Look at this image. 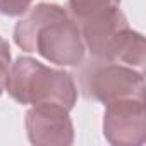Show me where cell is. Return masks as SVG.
I'll return each mask as SVG.
<instances>
[{
  "label": "cell",
  "instance_id": "6da1fadb",
  "mask_svg": "<svg viewBox=\"0 0 146 146\" xmlns=\"http://www.w3.org/2000/svg\"><path fill=\"white\" fill-rule=\"evenodd\" d=\"M14 41L24 52H36L45 60L78 67L86 55V46L78 23L57 4L41 2L14 28Z\"/></svg>",
  "mask_w": 146,
  "mask_h": 146
},
{
  "label": "cell",
  "instance_id": "7a4b0ae2",
  "mask_svg": "<svg viewBox=\"0 0 146 146\" xmlns=\"http://www.w3.org/2000/svg\"><path fill=\"white\" fill-rule=\"evenodd\" d=\"M5 90L21 105L58 103L72 110L78 100V88L67 70L52 69L31 57H19L7 78Z\"/></svg>",
  "mask_w": 146,
  "mask_h": 146
},
{
  "label": "cell",
  "instance_id": "3957f363",
  "mask_svg": "<svg viewBox=\"0 0 146 146\" xmlns=\"http://www.w3.org/2000/svg\"><path fill=\"white\" fill-rule=\"evenodd\" d=\"M78 26L90 57L143 70L146 62L144 36L129 28L120 9Z\"/></svg>",
  "mask_w": 146,
  "mask_h": 146
},
{
  "label": "cell",
  "instance_id": "277c9868",
  "mask_svg": "<svg viewBox=\"0 0 146 146\" xmlns=\"http://www.w3.org/2000/svg\"><path fill=\"white\" fill-rule=\"evenodd\" d=\"M79 88L88 100L112 103L122 98L144 100V74L134 67L90 57L78 65Z\"/></svg>",
  "mask_w": 146,
  "mask_h": 146
},
{
  "label": "cell",
  "instance_id": "5b68a950",
  "mask_svg": "<svg viewBox=\"0 0 146 146\" xmlns=\"http://www.w3.org/2000/svg\"><path fill=\"white\" fill-rule=\"evenodd\" d=\"M103 136L113 146H139L146 141V110L141 98H122L107 103Z\"/></svg>",
  "mask_w": 146,
  "mask_h": 146
},
{
  "label": "cell",
  "instance_id": "8992f818",
  "mask_svg": "<svg viewBox=\"0 0 146 146\" xmlns=\"http://www.w3.org/2000/svg\"><path fill=\"white\" fill-rule=\"evenodd\" d=\"M26 132L36 146H69L74 143V125L69 110L58 103H38L26 113Z\"/></svg>",
  "mask_w": 146,
  "mask_h": 146
},
{
  "label": "cell",
  "instance_id": "52a82bcc",
  "mask_svg": "<svg viewBox=\"0 0 146 146\" xmlns=\"http://www.w3.org/2000/svg\"><path fill=\"white\" fill-rule=\"evenodd\" d=\"M120 7V0H69V16L78 24L108 16Z\"/></svg>",
  "mask_w": 146,
  "mask_h": 146
},
{
  "label": "cell",
  "instance_id": "ba28073f",
  "mask_svg": "<svg viewBox=\"0 0 146 146\" xmlns=\"http://www.w3.org/2000/svg\"><path fill=\"white\" fill-rule=\"evenodd\" d=\"M9 72H11V46L7 40L0 36V95L5 91Z\"/></svg>",
  "mask_w": 146,
  "mask_h": 146
},
{
  "label": "cell",
  "instance_id": "9c48e42d",
  "mask_svg": "<svg viewBox=\"0 0 146 146\" xmlns=\"http://www.w3.org/2000/svg\"><path fill=\"white\" fill-rule=\"evenodd\" d=\"M33 0H0V12L9 17H17L28 12Z\"/></svg>",
  "mask_w": 146,
  "mask_h": 146
}]
</instances>
